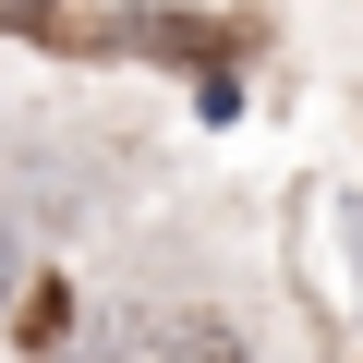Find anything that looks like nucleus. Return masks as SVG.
<instances>
[{"mask_svg": "<svg viewBox=\"0 0 363 363\" xmlns=\"http://www.w3.org/2000/svg\"><path fill=\"white\" fill-rule=\"evenodd\" d=\"M109 363H242V339H230L218 315H133Z\"/></svg>", "mask_w": 363, "mask_h": 363, "instance_id": "obj_1", "label": "nucleus"}, {"mask_svg": "<svg viewBox=\"0 0 363 363\" xmlns=\"http://www.w3.org/2000/svg\"><path fill=\"white\" fill-rule=\"evenodd\" d=\"M25 291V255H13V230H0V303H13Z\"/></svg>", "mask_w": 363, "mask_h": 363, "instance_id": "obj_2", "label": "nucleus"}, {"mask_svg": "<svg viewBox=\"0 0 363 363\" xmlns=\"http://www.w3.org/2000/svg\"><path fill=\"white\" fill-rule=\"evenodd\" d=\"M351 242H363V218H351Z\"/></svg>", "mask_w": 363, "mask_h": 363, "instance_id": "obj_3", "label": "nucleus"}]
</instances>
